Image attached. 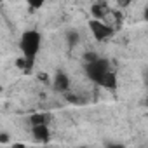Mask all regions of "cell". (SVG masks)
I'll return each mask as SVG.
<instances>
[{"instance_id": "6da1fadb", "label": "cell", "mask_w": 148, "mask_h": 148, "mask_svg": "<svg viewBox=\"0 0 148 148\" xmlns=\"http://www.w3.org/2000/svg\"><path fill=\"white\" fill-rule=\"evenodd\" d=\"M40 47H42V33L38 30L23 32V35L19 37V49L23 52V59L26 61V64L30 68L33 66L35 58L40 52Z\"/></svg>"}, {"instance_id": "7a4b0ae2", "label": "cell", "mask_w": 148, "mask_h": 148, "mask_svg": "<svg viewBox=\"0 0 148 148\" xmlns=\"http://www.w3.org/2000/svg\"><path fill=\"white\" fill-rule=\"evenodd\" d=\"M84 68H86L87 79L92 80L94 84H99V86H101V82L105 80V77L113 70V68L110 66V61L105 59V58H98V59H94V61H91V63H86Z\"/></svg>"}, {"instance_id": "3957f363", "label": "cell", "mask_w": 148, "mask_h": 148, "mask_svg": "<svg viewBox=\"0 0 148 148\" xmlns=\"http://www.w3.org/2000/svg\"><path fill=\"white\" fill-rule=\"evenodd\" d=\"M89 28L94 35V38L98 42H103V40H108L113 37V28L110 25H106L103 19H92L89 21Z\"/></svg>"}, {"instance_id": "277c9868", "label": "cell", "mask_w": 148, "mask_h": 148, "mask_svg": "<svg viewBox=\"0 0 148 148\" xmlns=\"http://www.w3.org/2000/svg\"><path fill=\"white\" fill-rule=\"evenodd\" d=\"M70 84H71V80H70V75H68L66 71L58 70L54 73V77H52V87H54V91L64 92V91L70 89Z\"/></svg>"}, {"instance_id": "5b68a950", "label": "cell", "mask_w": 148, "mask_h": 148, "mask_svg": "<svg viewBox=\"0 0 148 148\" xmlns=\"http://www.w3.org/2000/svg\"><path fill=\"white\" fill-rule=\"evenodd\" d=\"M32 136L35 141L38 143H47L49 138H51V129L47 124H42V125H32Z\"/></svg>"}, {"instance_id": "8992f818", "label": "cell", "mask_w": 148, "mask_h": 148, "mask_svg": "<svg viewBox=\"0 0 148 148\" xmlns=\"http://www.w3.org/2000/svg\"><path fill=\"white\" fill-rule=\"evenodd\" d=\"M117 84H119V82H117V71H115V70H112L108 75L105 77V80L101 82V86L106 87V89H115Z\"/></svg>"}, {"instance_id": "52a82bcc", "label": "cell", "mask_w": 148, "mask_h": 148, "mask_svg": "<svg viewBox=\"0 0 148 148\" xmlns=\"http://www.w3.org/2000/svg\"><path fill=\"white\" fill-rule=\"evenodd\" d=\"M47 122H49V115H45V113H33L30 117L32 125H42V124H47Z\"/></svg>"}, {"instance_id": "ba28073f", "label": "cell", "mask_w": 148, "mask_h": 148, "mask_svg": "<svg viewBox=\"0 0 148 148\" xmlns=\"http://www.w3.org/2000/svg\"><path fill=\"white\" fill-rule=\"evenodd\" d=\"M66 42H68V45H77V44H80V33L77 32V30H70V32H66Z\"/></svg>"}, {"instance_id": "9c48e42d", "label": "cell", "mask_w": 148, "mask_h": 148, "mask_svg": "<svg viewBox=\"0 0 148 148\" xmlns=\"http://www.w3.org/2000/svg\"><path fill=\"white\" fill-rule=\"evenodd\" d=\"M105 148H125V145L120 143V141H106Z\"/></svg>"}, {"instance_id": "30bf717a", "label": "cell", "mask_w": 148, "mask_h": 148, "mask_svg": "<svg viewBox=\"0 0 148 148\" xmlns=\"http://www.w3.org/2000/svg\"><path fill=\"white\" fill-rule=\"evenodd\" d=\"M98 58H99L98 52H86V63H91V61H94Z\"/></svg>"}, {"instance_id": "8fae6325", "label": "cell", "mask_w": 148, "mask_h": 148, "mask_svg": "<svg viewBox=\"0 0 148 148\" xmlns=\"http://www.w3.org/2000/svg\"><path fill=\"white\" fill-rule=\"evenodd\" d=\"M11 139V136L7 134V132H4V134H0V143H7Z\"/></svg>"}, {"instance_id": "7c38bea8", "label": "cell", "mask_w": 148, "mask_h": 148, "mask_svg": "<svg viewBox=\"0 0 148 148\" xmlns=\"http://www.w3.org/2000/svg\"><path fill=\"white\" fill-rule=\"evenodd\" d=\"M30 5H32V7H42L44 4H42V2H32Z\"/></svg>"}, {"instance_id": "4fadbf2b", "label": "cell", "mask_w": 148, "mask_h": 148, "mask_svg": "<svg viewBox=\"0 0 148 148\" xmlns=\"http://www.w3.org/2000/svg\"><path fill=\"white\" fill-rule=\"evenodd\" d=\"M12 148H26V146L21 145V143H16V145H12Z\"/></svg>"}]
</instances>
